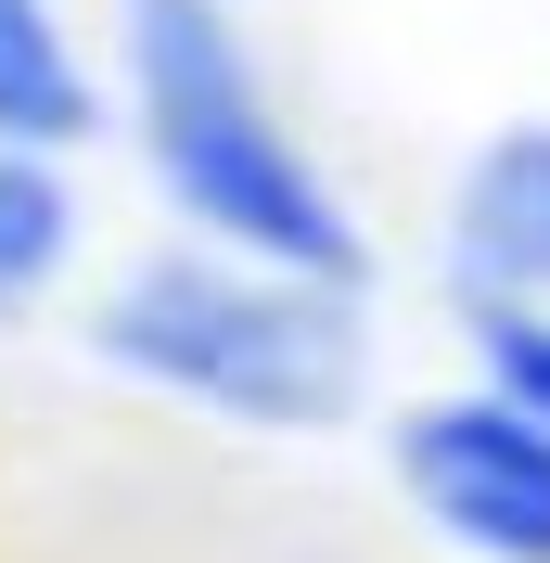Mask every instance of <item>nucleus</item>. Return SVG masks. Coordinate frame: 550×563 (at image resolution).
<instances>
[{"label": "nucleus", "mask_w": 550, "mask_h": 563, "mask_svg": "<svg viewBox=\"0 0 550 563\" xmlns=\"http://www.w3.org/2000/svg\"><path fill=\"white\" fill-rule=\"evenodd\" d=\"M90 129V77H77L52 0H0V141H77Z\"/></svg>", "instance_id": "nucleus-5"}, {"label": "nucleus", "mask_w": 550, "mask_h": 563, "mask_svg": "<svg viewBox=\"0 0 550 563\" xmlns=\"http://www.w3.org/2000/svg\"><path fill=\"white\" fill-rule=\"evenodd\" d=\"M52 269H65V192L26 141H0V308H26Z\"/></svg>", "instance_id": "nucleus-6"}, {"label": "nucleus", "mask_w": 550, "mask_h": 563, "mask_svg": "<svg viewBox=\"0 0 550 563\" xmlns=\"http://www.w3.org/2000/svg\"><path fill=\"white\" fill-rule=\"evenodd\" d=\"M461 269L486 295H550V129L486 141L474 179H461Z\"/></svg>", "instance_id": "nucleus-4"}, {"label": "nucleus", "mask_w": 550, "mask_h": 563, "mask_svg": "<svg viewBox=\"0 0 550 563\" xmlns=\"http://www.w3.org/2000/svg\"><path fill=\"white\" fill-rule=\"evenodd\" d=\"M397 474L461 551L550 563V422L513 397H422L397 422Z\"/></svg>", "instance_id": "nucleus-3"}, {"label": "nucleus", "mask_w": 550, "mask_h": 563, "mask_svg": "<svg viewBox=\"0 0 550 563\" xmlns=\"http://www.w3.org/2000/svg\"><path fill=\"white\" fill-rule=\"evenodd\" d=\"M103 346L141 385H179L231 422H333L359 385V333H345L333 282H295V269L243 282L206 256H154V269L116 282Z\"/></svg>", "instance_id": "nucleus-2"}, {"label": "nucleus", "mask_w": 550, "mask_h": 563, "mask_svg": "<svg viewBox=\"0 0 550 563\" xmlns=\"http://www.w3.org/2000/svg\"><path fill=\"white\" fill-rule=\"evenodd\" d=\"M129 65H141V129H154V167L218 244L270 256L295 282H359V231L320 192V167L282 141V115L256 103V65L218 0H129Z\"/></svg>", "instance_id": "nucleus-1"}]
</instances>
